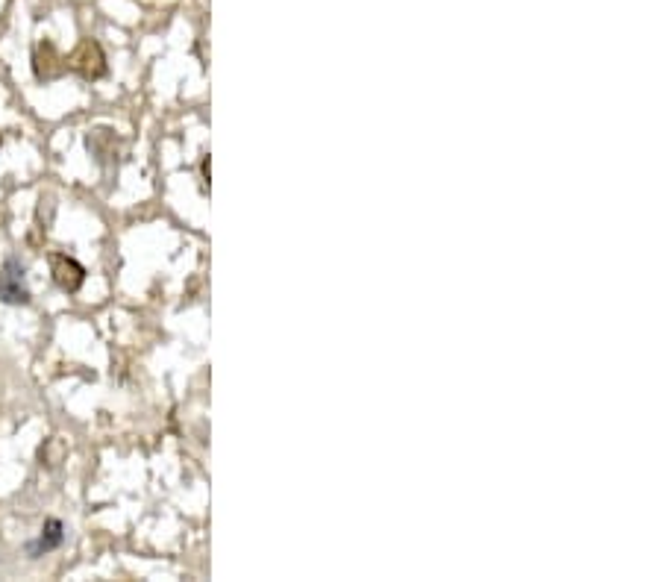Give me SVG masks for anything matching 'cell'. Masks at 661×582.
Segmentation results:
<instances>
[{
    "label": "cell",
    "mask_w": 661,
    "mask_h": 582,
    "mask_svg": "<svg viewBox=\"0 0 661 582\" xmlns=\"http://www.w3.org/2000/svg\"><path fill=\"white\" fill-rule=\"evenodd\" d=\"M62 541H65V527H62V521L50 518V521H45V527H42L39 541H36V544H27V550H30L33 559H39V556H45L50 550H56Z\"/></svg>",
    "instance_id": "cell-5"
},
{
    "label": "cell",
    "mask_w": 661,
    "mask_h": 582,
    "mask_svg": "<svg viewBox=\"0 0 661 582\" xmlns=\"http://www.w3.org/2000/svg\"><path fill=\"white\" fill-rule=\"evenodd\" d=\"M0 300L9 303V306H27L30 303L27 268L15 256H9L0 268Z\"/></svg>",
    "instance_id": "cell-2"
},
{
    "label": "cell",
    "mask_w": 661,
    "mask_h": 582,
    "mask_svg": "<svg viewBox=\"0 0 661 582\" xmlns=\"http://www.w3.org/2000/svg\"><path fill=\"white\" fill-rule=\"evenodd\" d=\"M50 274H53V283L68 294H77L86 283V268L65 253H50Z\"/></svg>",
    "instance_id": "cell-3"
},
{
    "label": "cell",
    "mask_w": 661,
    "mask_h": 582,
    "mask_svg": "<svg viewBox=\"0 0 661 582\" xmlns=\"http://www.w3.org/2000/svg\"><path fill=\"white\" fill-rule=\"evenodd\" d=\"M0 145H3V136H0Z\"/></svg>",
    "instance_id": "cell-6"
},
{
    "label": "cell",
    "mask_w": 661,
    "mask_h": 582,
    "mask_svg": "<svg viewBox=\"0 0 661 582\" xmlns=\"http://www.w3.org/2000/svg\"><path fill=\"white\" fill-rule=\"evenodd\" d=\"M33 74H36V80H42V83H53V80L65 77V74H68L65 56L53 48L50 42H39V45H36V53H33Z\"/></svg>",
    "instance_id": "cell-4"
},
{
    "label": "cell",
    "mask_w": 661,
    "mask_h": 582,
    "mask_svg": "<svg viewBox=\"0 0 661 582\" xmlns=\"http://www.w3.org/2000/svg\"><path fill=\"white\" fill-rule=\"evenodd\" d=\"M65 65H68V71L80 74L83 80H100V77H106V53H103V48L97 45L95 39H83V42L74 48V53L65 56Z\"/></svg>",
    "instance_id": "cell-1"
}]
</instances>
